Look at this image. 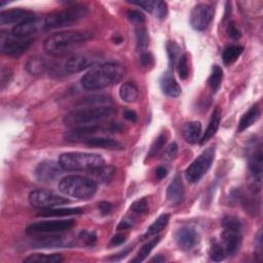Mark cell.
Instances as JSON below:
<instances>
[{
    "instance_id": "cell-1",
    "label": "cell",
    "mask_w": 263,
    "mask_h": 263,
    "mask_svg": "<svg viewBox=\"0 0 263 263\" xmlns=\"http://www.w3.org/2000/svg\"><path fill=\"white\" fill-rule=\"evenodd\" d=\"M92 38L85 31H64L47 36L43 42V49L50 57H64L72 54Z\"/></svg>"
},
{
    "instance_id": "cell-2",
    "label": "cell",
    "mask_w": 263,
    "mask_h": 263,
    "mask_svg": "<svg viewBox=\"0 0 263 263\" xmlns=\"http://www.w3.org/2000/svg\"><path fill=\"white\" fill-rule=\"evenodd\" d=\"M125 73L126 70L121 64H98L82 76L81 85L87 91L103 90L118 83L125 76Z\"/></svg>"
},
{
    "instance_id": "cell-3",
    "label": "cell",
    "mask_w": 263,
    "mask_h": 263,
    "mask_svg": "<svg viewBox=\"0 0 263 263\" xmlns=\"http://www.w3.org/2000/svg\"><path fill=\"white\" fill-rule=\"evenodd\" d=\"M115 113L116 109L112 106H87L69 112L64 118V123L72 128L96 125L111 118Z\"/></svg>"
},
{
    "instance_id": "cell-4",
    "label": "cell",
    "mask_w": 263,
    "mask_h": 263,
    "mask_svg": "<svg viewBox=\"0 0 263 263\" xmlns=\"http://www.w3.org/2000/svg\"><path fill=\"white\" fill-rule=\"evenodd\" d=\"M59 164L64 171L92 173L105 165L104 159L97 153L67 152L60 156Z\"/></svg>"
},
{
    "instance_id": "cell-5",
    "label": "cell",
    "mask_w": 263,
    "mask_h": 263,
    "mask_svg": "<svg viewBox=\"0 0 263 263\" xmlns=\"http://www.w3.org/2000/svg\"><path fill=\"white\" fill-rule=\"evenodd\" d=\"M97 183L82 176H67L59 183V190L67 195L77 199H91L97 192Z\"/></svg>"
},
{
    "instance_id": "cell-6",
    "label": "cell",
    "mask_w": 263,
    "mask_h": 263,
    "mask_svg": "<svg viewBox=\"0 0 263 263\" xmlns=\"http://www.w3.org/2000/svg\"><path fill=\"white\" fill-rule=\"evenodd\" d=\"M89 10L83 5H73L63 11L54 12L44 18L46 31L72 26L86 17Z\"/></svg>"
},
{
    "instance_id": "cell-7",
    "label": "cell",
    "mask_w": 263,
    "mask_h": 263,
    "mask_svg": "<svg viewBox=\"0 0 263 263\" xmlns=\"http://www.w3.org/2000/svg\"><path fill=\"white\" fill-rule=\"evenodd\" d=\"M121 126L115 124H108L106 126H100L99 124L96 125H90V126H81V127H74L71 130L67 131L64 135V139L68 142H82L84 143L86 140L90 138L97 137L102 134H108V133H115L121 131Z\"/></svg>"
},
{
    "instance_id": "cell-8",
    "label": "cell",
    "mask_w": 263,
    "mask_h": 263,
    "mask_svg": "<svg viewBox=\"0 0 263 263\" xmlns=\"http://www.w3.org/2000/svg\"><path fill=\"white\" fill-rule=\"evenodd\" d=\"M215 160V148L209 147L203 150L197 159L185 171V177L189 183L198 182L208 173Z\"/></svg>"
},
{
    "instance_id": "cell-9",
    "label": "cell",
    "mask_w": 263,
    "mask_h": 263,
    "mask_svg": "<svg viewBox=\"0 0 263 263\" xmlns=\"http://www.w3.org/2000/svg\"><path fill=\"white\" fill-rule=\"evenodd\" d=\"M33 43V38H20L12 32L0 33V50L6 56L19 58Z\"/></svg>"
},
{
    "instance_id": "cell-10",
    "label": "cell",
    "mask_w": 263,
    "mask_h": 263,
    "mask_svg": "<svg viewBox=\"0 0 263 263\" xmlns=\"http://www.w3.org/2000/svg\"><path fill=\"white\" fill-rule=\"evenodd\" d=\"M102 56L99 52H82L74 55L64 63L63 70L65 73L73 74L81 72L87 68L95 67L102 61Z\"/></svg>"
},
{
    "instance_id": "cell-11",
    "label": "cell",
    "mask_w": 263,
    "mask_h": 263,
    "mask_svg": "<svg viewBox=\"0 0 263 263\" xmlns=\"http://www.w3.org/2000/svg\"><path fill=\"white\" fill-rule=\"evenodd\" d=\"M75 225V221L72 219L68 220H51V221H40L29 225L27 227V233L31 236L49 235V233H60L71 229Z\"/></svg>"
},
{
    "instance_id": "cell-12",
    "label": "cell",
    "mask_w": 263,
    "mask_h": 263,
    "mask_svg": "<svg viewBox=\"0 0 263 263\" xmlns=\"http://www.w3.org/2000/svg\"><path fill=\"white\" fill-rule=\"evenodd\" d=\"M29 202L32 207L43 210L69 203L70 200L46 190H34L29 194Z\"/></svg>"
},
{
    "instance_id": "cell-13",
    "label": "cell",
    "mask_w": 263,
    "mask_h": 263,
    "mask_svg": "<svg viewBox=\"0 0 263 263\" xmlns=\"http://www.w3.org/2000/svg\"><path fill=\"white\" fill-rule=\"evenodd\" d=\"M215 10L211 5L199 4L191 11L189 22L191 27L196 31H203L213 21Z\"/></svg>"
},
{
    "instance_id": "cell-14",
    "label": "cell",
    "mask_w": 263,
    "mask_h": 263,
    "mask_svg": "<svg viewBox=\"0 0 263 263\" xmlns=\"http://www.w3.org/2000/svg\"><path fill=\"white\" fill-rule=\"evenodd\" d=\"M76 244L74 237L70 235H58V233H49V235H41L33 242L35 248H71Z\"/></svg>"
},
{
    "instance_id": "cell-15",
    "label": "cell",
    "mask_w": 263,
    "mask_h": 263,
    "mask_svg": "<svg viewBox=\"0 0 263 263\" xmlns=\"http://www.w3.org/2000/svg\"><path fill=\"white\" fill-rule=\"evenodd\" d=\"M46 31L44 18L34 17L30 20H27L22 24L15 26L12 30V33L20 38H32L33 35L38 34L39 32Z\"/></svg>"
},
{
    "instance_id": "cell-16",
    "label": "cell",
    "mask_w": 263,
    "mask_h": 263,
    "mask_svg": "<svg viewBox=\"0 0 263 263\" xmlns=\"http://www.w3.org/2000/svg\"><path fill=\"white\" fill-rule=\"evenodd\" d=\"M63 168L60 164L54 161H44L36 167L34 176L39 182L51 183L61 176Z\"/></svg>"
},
{
    "instance_id": "cell-17",
    "label": "cell",
    "mask_w": 263,
    "mask_h": 263,
    "mask_svg": "<svg viewBox=\"0 0 263 263\" xmlns=\"http://www.w3.org/2000/svg\"><path fill=\"white\" fill-rule=\"evenodd\" d=\"M248 161H249V169L254 176V178L260 182L262 177V149H261V144L252 142L250 147L248 148Z\"/></svg>"
},
{
    "instance_id": "cell-18",
    "label": "cell",
    "mask_w": 263,
    "mask_h": 263,
    "mask_svg": "<svg viewBox=\"0 0 263 263\" xmlns=\"http://www.w3.org/2000/svg\"><path fill=\"white\" fill-rule=\"evenodd\" d=\"M34 18V14L30 11L15 9L0 13V24L2 25H19L23 22Z\"/></svg>"
},
{
    "instance_id": "cell-19",
    "label": "cell",
    "mask_w": 263,
    "mask_h": 263,
    "mask_svg": "<svg viewBox=\"0 0 263 263\" xmlns=\"http://www.w3.org/2000/svg\"><path fill=\"white\" fill-rule=\"evenodd\" d=\"M223 241V247L227 255H235L242 245L241 230L224 229L221 235Z\"/></svg>"
},
{
    "instance_id": "cell-20",
    "label": "cell",
    "mask_w": 263,
    "mask_h": 263,
    "mask_svg": "<svg viewBox=\"0 0 263 263\" xmlns=\"http://www.w3.org/2000/svg\"><path fill=\"white\" fill-rule=\"evenodd\" d=\"M176 242L182 250H191L198 243V235L194 228L184 226L176 232Z\"/></svg>"
},
{
    "instance_id": "cell-21",
    "label": "cell",
    "mask_w": 263,
    "mask_h": 263,
    "mask_svg": "<svg viewBox=\"0 0 263 263\" xmlns=\"http://www.w3.org/2000/svg\"><path fill=\"white\" fill-rule=\"evenodd\" d=\"M167 198L173 204H179L184 198V185L180 175L173 179L167 188Z\"/></svg>"
},
{
    "instance_id": "cell-22",
    "label": "cell",
    "mask_w": 263,
    "mask_h": 263,
    "mask_svg": "<svg viewBox=\"0 0 263 263\" xmlns=\"http://www.w3.org/2000/svg\"><path fill=\"white\" fill-rule=\"evenodd\" d=\"M161 87L163 93L171 98H177L181 95V86L174 78V76L168 72L165 73L161 78Z\"/></svg>"
},
{
    "instance_id": "cell-23",
    "label": "cell",
    "mask_w": 263,
    "mask_h": 263,
    "mask_svg": "<svg viewBox=\"0 0 263 263\" xmlns=\"http://www.w3.org/2000/svg\"><path fill=\"white\" fill-rule=\"evenodd\" d=\"M51 67L52 66L42 57H32L26 63V70L34 76L50 71Z\"/></svg>"
},
{
    "instance_id": "cell-24",
    "label": "cell",
    "mask_w": 263,
    "mask_h": 263,
    "mask_svg": "<svg viewBox=\"0 0 263 263\" xmlns=\"http://www.w3.org/2000/svg\"><path fill=\"white\" fill-rule=\"evenodd\" d=\"M202 134V127L199 122L186 123L182 128V135L184 140L189 144H195L200 140Z\"/></svg>"
},
{
    "instance_id": "cell-25",
    "label": "cell",
    "mask_w": 263,
    "mask_h": 263,
    "mask_svg": "<svg viewBox=\"0 0 263 263\" xmlns=\"http://www.w3.org/2000/svg\"><path fill=\"white\" fill-rule=\"evenodd\" d=\"M84 144L92 146V147H99V148H104V149H123V145L114 139L108 138V137H103V136H97L90 138L89 140H86Z\"/></svg>"
},
{
    "instance_id": "cell-26",
    "label": "cell",
    "mask_w": 263,
    "mask_h": 263,
    "mask_svg": "<svg viewBox=\"0 0 263 263\" xmlns=\"http://www.w3.org/2000/svg\"><path fill=\"white\" fill-rule=\"evenodd\" d=\"M220 122H221V109L219 107H217L212 113L211 120H210V123H209V126H208L206 132L201 135V138L199 140L200 145L207 143L217 133L219 126H220Z\"/></svg>"
},
{
    "instance_id": "cell-27",
    "label": "cell",
    "mask_w": 263,
    "mask_h": 263,
    "mask_svg": "<svg viewBox=\"0 0 263 263\" xmlns=\"http://www.w3.org/2000/svg\"><path fill=\"white\" fill-rule=\"evenodd\" d=\"M260 118V110L257 105H253L243 116L239 123L238 132L242 133L252 127Z\"/></svg>"
},
{
    "instance_id": "cell-28",
    "label": "cell",
    "mask_w": 263,
    "mask_h": 263,
    "mask_svg": "<svg viewBox=\"0 0 263 263\" xmlns=\"http://www.w3.org/2000/svg\"><path fill=\"white\" fill-rule=\"evenodd\" d=\"M83 210L81 208H50L41 210L37 216L40 217H65L72 215L82 214Z\"/></svg>"
},
{
    "instance_id": "cell-29",
    "label": "cell",
    "mask_w": 263,
    "mask_h": 263,
    "mask_svg": "<svg viewBox=\"0 0 263 263\" xmlns=\"http://www.w3.org/2000/svg\"><path fill=\"white\" fill-rule=\"evenodd\" d=\"M120 96L123 101L127 103L135 102L139 97V90L134 82H126L121 86Z\"/></svg>"
},
{
    "instance_id": "cell-30",
    "label": "cell",
    "mask_w": 263,
    "mask_h": 263,
    "mask_svg": "<svg viewBox=\"0 0 263 263\" xmlns=\"http://www.w3.org/2000/svg\"><path fill=\"white\" fill-rule=\"evenodd\" d=\"M170 220V215L169 214H162L147 229L145 235L142 237L141 240H145L149 237L155 236L157 233H160L162 230H164V228L168 225Z\"/></svg>"
},
{
    "instance_id": "cell-31",
    "label": "cell",
    "mask_w": 263,
    "mask_h": 263,
    "mask_svg": "<svg viewBox=\"0 0 263 263\" xmlns=\"http://www.w3.org/2000/svg\"><path fill=\"white\" fill-rule=\"evenodd\" d=\"M63 258L59 254H31L24 259L29 263H60Z\"/></svg>"
},
{
    "instance_id": "cell-32",
    "label": "cell",
    "mask_w": 263,
    "mask_h": 263,
    "mask_svg": "<svg viewBox=\"0 0 263 263\" xmlns=\"http://www.w3.org/2000/svg\"><path fill=\"white\" fill-rule=\"evenodd\" d=\"M244 47L242 45H230L227 46L222 54V60L225 65H230L235 63L240 56L243 54Z\"/></svg>"
},
{
    "instance_id": "cell-33",
    "label": "cell",
    "mask_w": 263,
    "mask_h": 263,
    "mask_svg": "<svg viewBox=\"0 0 263 263\" xmlns=\"http://www.w3.org/2000/svg\"><path fill=\"white\" fill-rule=\"evenodd\" d=\"M161 239H162V237H161V236H157L156 238H154V239H152L151 241L146 243V244L139 250V252H138L136 258H134V259L132 260V262H138V263L143 262L146 258L148 257V255L151 253V251L154 249V247H156V245L160 243Z\"/></svg>"
},
{
    "instance_id": "cell-34",
    "label": "cell",
    "mask_w": 263,
    "mask_h": 263,
    "mask_svg": "<svg viewBox=\"0 0 263 263\" xmlns=\"http://www.w3.org/2000/svg\"><path fill=\"white\" fill-rule=\"evenodd\" d=\"M114 173H115V168L114 167L104 165L101 168L95 170L94 172H92L90 174H92L96 179L100 180L101 182H105L106 183V182H109L113 178Z\"/></svg>"
},
{
    "instance_id": "cell-35",
    "label": "cell",
    "mask_w": 263,
    "mask_h": 263,
    "mask_svg": "<svg viewBox=\"0 0 263 263\" xmlns=\"http://www.w3.org/2000/svg\"><path fill=\"white\" fill-rule=\"evenodd\" d=\"M222 79H223V70L220 66L218 65H214L212 68V72L211 75L209 77L208 83L209 86L211 87V90L216 93L221 86L222 83Z\"/></svg>"
},
{
    "instance_id": "cell-36",
    "label": "cell",
    "mask_w": 263,
    "mask_h": 263,
    "mask_svg": "<svg viewBox=\"0 0 263 263\" xmlns=\"http://www.w3.org/2000/svg\"><path fill=\"white\" fill-rule=\"evenodd\" d=\"M111 103V99L109 96L106 95H100V96H93L89 98H84L80 100L78 105L82 107L87 106H103V104H109Z\"/></svg>"
},
{
    "instance_id": "cell-37",
    "label": "cell",
    "mask_w": 263,
    "mask_h": 263,
    "mask_svg": "<svg viewBox=\"0 0 263 263\" xmlns=\"http://www.w3.org/2000/svg\"><path fill=\"white\" fill-rule=\"evenodd\" d=\"M167 51L169 56L170 67L174 68V66L176 65L178 59L180 58V47L175 41H169L167 43Z\"/></svg>"
},
{
    "instance_id": "cell-38",
    "label": "cell",
    "mask_w": 263,
    "mask_h": 263,
    "mask_svg": "<svg viewBox=\"0 0 263 263\" xmlns=\"http://www.w3.org/2000/svg\"><path fill=\"white\" fill-rule=\"evenodd\" d=\"M166 143H167V135H166L165 133H162V134L155 139V141L153 142V144L151 145V147H150V149H149V152H148L147 156H148L149 159L156 156V155L163 150V148L165 147Z\"/></svg>"
},
{
    "instance_id": "cell-39",
    "label": "cell",
    "mask_w": 263,
    "mask_h": 263,
    "mask_svg": "<svg viewBox=\"0 0 263 263\" xmlns=\"http://www.w3.org/2000/svg\"><path fill=\"white\" fill-rule=\"evenodd\" d=\"M210 258L212 261H215V262H220L222 260H224L225 258V250H224V247L219 244L218 242L214 241L211 245V248H210Z\"/></svg>"
},
{
    "instance_id": "cell-40",
    "label": "cell",
    "mask_w": 263,
    "mask_h": 263,
    "mask_svg": "<svg viewBox=\"0 0 263 263\" xmlns=\"http://www.w3.org/2000/svg\"><path fill=\"white\" fill-rule=\"evenodd\" d=\"M136 37H137V48L144 50L148 46L149 43V37L148 32L146 30L145 27H139L136 31Z\"/></svg>"
},
{
    "instance_id": "cell-41",
    "label": "cell",
    "mask_w": 263,
    "mask_h": 263,
    "mask_svg": "<svg viewBox=\"0 0 263 263\" xmlns=\"http://www.w3.org/2000/svg\"><path fill=\"white\" fill-rule=\"evenodd\" d=\"M130 209L132 212H134L136 214H146L148 212V209H149L148 199L146 197H143V198L135 200L131 204Z\"/></svg>"
},
{
    "instance_id": "cell-42",
    "label": "cell",
    "mask_w": 263,
    "mask_h": 263,
    "mask_svg": "<svg viewBox=\"0 0 263 263\" xmlns=\"http://www.w3.org/2000/svg\"><path fill=\"white\" fill-rule=\"evenodd\" d=\"M178 73L179 77L182 80L187 79L188 74H189V69H188V58L186 54H183L180 56L178 60Z\"/></svg>"
},
{
    "instance_id": "cell-43",
    "label": "cell",
    "mask_w": 263,
    "mask_h": 263,
    "mask_svg": "<svg viewBox=\"0 0 263 263\" xmlns=\"http://www.w3.org/2000/svg\"><path fill=\"white\" fill-rule=\"evenodd\" d=\"M221 225L224 229H233V230L242 229L241 221L237 217H233V216H225L221 221Z\"/></svg>"
},
{
    "instance_id": "cell-44",
    "label": "cell",
    "mask_w": 263,
    "mask_h": 263,
    "mask_svg": "<svg viewBox=\"0 0 263 263\" xmlns=\"http://www.w3.org/2000/svg\"><path fill=\"white\" fill-rule=\"evenodd\" d=\"M78 239H80L86 246L93 247L97 243V236L95 232L87 231V230H82L80 231Z\"/></svg>"
},
{
    "instance_id": "cell-45",
    "label": "cell",
    "mask_w": 263,
    "mask_h": 263,
    "mask_svg": "<svg viewBox=\"0 0 263 263\" xmlns=\"http://www.w3.org/2000/svg\"><path fill=\"white\" fill-rule=\"evenodd\" d=\"M127 17L130 22L137 24V25H142L145 23V16L143 13L137 10H130L127 13Z\"/></svg>"
},
{
    "instance_id": "cell-46",
    "label": "cell",
    "mask_w": 263,
    "mask_h": 263,
    "mask_svg": "<svg viewBox=\"0 0 263 263\" xmlns=\"http://www.w3.org/2000/svg\"><path fill=\"white\" fill-rule=\"evenodd\" d=\"M130 3L134 6L144 9L146 12L151 13V14L154 13V10L156 7V0H154V2L153 0H140V2H130Z\"/></svg>"
},
{
    "instance_id": "cell-47",
    "label": "cell",
    "mask_w": 263,
    "mask_h": 263,
    "mask_svg": "<svg viewBox=\"0 0 263 263\" xmlns=\"http://www.w3.org/2000/svg\"><path fill=\"white\" fill-rule=\"evenodd\" d=\"M12 79H13V71L8 67H4L2 69V74H0V84H2V90L6 89V87L11 83Z\"/></svg>"
},
{
    "instance_id": "cell-48",
    "label": "cell",
    "mask_w": 263,
    "mask_h": 263,
    "mask_svg": "<svg viewBox=\"0 0 263 263\" xmlns=\"http://www.w3.org/2000/svg\"><path fill=\"white\" fill-rule=\"evenodd\" d=\"M227 34L230 38H232L233 40H239L242 37V33L240 28L237 26V24L235 22H229L226 28Z\"/></svg>"
},
{
    "instance_id": "cell-49",
    "label": "cell",
    "mask_w": 263,
    "mask_h": 263,
    "mask_svg": "<svg viewBox=\"0 0 263 263\" xmlns=\"http://www.w3.org/2000/svg\"><path fill=\"white\" fill-rule=\"evenodd\" d=\"M153 15L159 19H165L168 15L167 4L164 2H161V0H156V7H155Z\"/></svg>"
},
{
    "instance_id": "cell-50",
    "label": "cell",
    "mask_w": 263,
    "mask_h": 263,
    "mask_svg": "<svg viewBox=\"0 0 263 263\" xmlns=\"http://www.w3.org/2000/svg\"><path fill=\"white\" fill-rule=\"evenodd\" d=\"M140 61H141L142 66H144V67H146V68H148V67L152 66L153 63H154L153 56H152L150 52H147V51L142 52V55H141V57H140Z\"/></svg>"
},
{
    "instance_id": "cell-51",
    "label": "cell",
    "mask_w": 263,
    "mask_h": 263,
    "mask_svg": "<svg viewBox=\"0 0 263 263\" xmlns=\"http://www.w3.org/2000/svg\"><path fill=\"white\" fill-rule=\"evenodd\" d=\"M177 152H178V145H177V143L173 142L172 144L169 145V147L166 149L165 159L167 161H171L177 155Z\"/></svg>"
},
{
    "instance_id": "cell-52",
    "label": "cell",
    "mask_w": 263,
    "mask_h": 263,
    "mask_svg": "<svg viewBox=\"0 0 263 263\" xmlns=\"http://www.w3.org/2000/svg\"><path fill=\"white\" fill-rule=\"evenodd\" d=\"M98 207H99V210H100L101 214L104 215V216L108 215L112 211V204L110 202H108V201H101L98 204Z\"/></svg>"
},
{
    "instance_id": "cell-53",
    "label": "cell",
    "mask_w": 263,
    "mask_h": 263,
    "mask_svg": "<svg viewBox=\"0 0 263 263\" xmlns=\"http://www.w3.org/2000/svg\"><path fill=\"white\" fill-rule=\"evenodd\" d=\"M124 115H125L126 120H128L129 122H132V123H136L138 120V115L134 110H126Z\"/></svg>"
},
{
    "instance_id": "cell-54",
    "label": "cell",
    "mask_w": 263,
    "mask_h": 263,
    "mask_svg": "<svg viewBox=\"0 0 263 263\" xmlns=\"http://www.w3.org/2000/svg\"><path fill=\"white\" fill-rule=\"evenodd\" d=\"M126 242V237L124 235H116L111 240V246H120Z\"/></svg>"
},
{
    "instance_id": "cell-55",
    "label": "cell",
    "mask_w": 263,
    "mask_h": 263,
    "mask_svg": "<svg viewBox=\"0 0 263 263\" xmlns=\"http://www.w3.org/2000/svg\"><path fill=\"white\" fill-rule=\"evenodd\" d=\"M133 248H134V247H128V248L125 249L123 252L114 255L113 257H111V258H109V259H110V260H114V261H119V260H121L123 257H126V256L133 250Z\"/></svg>"
},
{
    "instance_id": "cell-56",
    "label": "cell",
    "mask_w": 263,
    "mask_h": 263,
    "mask_svg": "<svg viewBox=\"0 0 263 263\" xmlns=\"http://www.w3.org/2000/svg\"><path fill=\"white\" fill-rule=\"evenodd\" d=\"M132 227V221L129 219H123L120 224L118 225V230L122 231V230H127L130 229Z\"/></svg>"
},
{
    "instance_id": "cell-57",
    "label": "cell",
    "mask_w": 263,
    "mask_h": 263,
    "mask_svg": "<svg viewBox=\"0 0 263 263\" xmlns=\"http://www.w3.org/2000/svg\"><path fill=\"white\" fill-rule=\"evenodd\" d=\"M155 175H156L157 179L162 180V179H164V178L167 177L168 170H167L165 167H159V168L155 170Z\"/></svg>"
},
{
    "instance_id": "cell-58",
    "label": "cell",
    "mask_w": 263,
    "mask_h": 263,
    "mask_svg": "<svg viewBox=\"0 0 263 263\" xmlns=\"http://www.w3.org/2000/svg\"><path fill=\"white\" fill-rule=\"evenodd\" d=\"M164 261H166V259L162 255H157L156 257L151 259V262H156V263H161V262H164Z\"/></svg>"
},
{
    "instance_id": "cell-59",
    "label": "cell",
    "mask_w": 263,
    "mask_h": 263,
    "mask_svg": "<svg viewBox=\"0 0 263 263\" xmlns=\"http://www.w3.org/2000/svg\"><path fill=\"white\" fill-rule=\"evenodd\" d=\"M113 40H116L114 43H121L123 41V38L121 36H119L118 34H115V36L113 37Z\"/></svg>"
}]
</instances>
